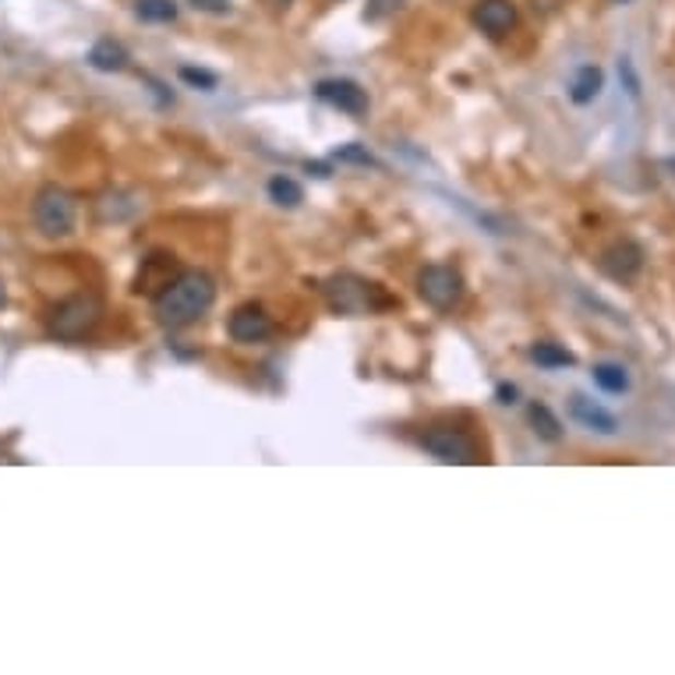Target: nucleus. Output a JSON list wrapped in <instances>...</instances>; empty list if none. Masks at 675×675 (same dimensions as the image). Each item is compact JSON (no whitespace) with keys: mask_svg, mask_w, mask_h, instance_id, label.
<instances>
[{"mask_svg":"<svg viewBox=\"0 0 675 675\" xmlns=\"http://www.w3.org/2000/svg\"><path fill=\"white\" fill-rule=\"evenodd\" d=\"M407 4V0H368V8H365V22H386V19H393V14Z\"/></svg>","mask_w":675,"mask_h":675,"instance_id":"obj_21","label":"nucleus"},{"mask_svg":"<svg viewBox=\"0 0 675 675\" xmlns=\"http://www.w3.org/2000/svg\"><path fill=\"white\" fill-rule=\"evenodd\" d=\"M517 396H520V389L513 382H499V389H495V400H499L502 407H513Z\"/></svg>","mask_w":675,"mask_h":675,"instance_id":"obj_24","label":"nucleus"},{"mask_svg":"<svg viewBox=\"0 0 675 675\" xmlns=\"http://www.w3.org/2000/svg\"><path fill=\"white\" fill-rule=\"evenodd\" d=\"M471 22H474V28L482 36L499 43V39H506L517 28L520 11H517L513 0H477L474 11H471Z\"/></svg>","mask_w":675,"mask_h":675,"instance_id":"obj_9","label":"nucleus"},{"mask_svg":"<svg viewBox=\"0 0 675 675\" xmlns=\"http://www.w3.org/2000/svg\"><path fill=\"white\" fill-rule=\"evenodd\" d=\"M8 308V287H4V280H0V311Z\"/></svg>","mask_w":675,"mask_h":675,"instance_id":"obj_26","label":"nucleus"},{"mask_svg":"<svg viewBox=\"0 0 675 675\" xmlns=\"http://www.w3.org/2000/svg\"><path fill=\"white\" fill-rule=\"evenodd\" d=\"M333 159H336V163H357V167H375V156L368 153L365 145H357V142L340 145L336 153H333Z\"/></svg>","mask_w":675,"mask_h":675,"instance_id":"obj_22","label":"nucleus"},{"mask_svg":"<svg viewBox=\"0 0 675 675\" xmlns=\"http://www.w3.org/2000/svg\"><path fill=\"white\" fill-rule=\"evenodd\" d=\"M265 194H269V202L280 205V209H301L305 202V188L294 181V177L287 174H273L265 181Z\"/></svg>","mask_w":675,"mask_h":675,"instance_id":"obj_18","label":"nucleus"},{"mask_svg":"<svg viewBox=\"0 0 675 675\" xmlns=\"http://www.w3.org/2000/svg\"><path fill=\"white\" fill-rule=\"evenodd\" d=\"M107 305L96 291H74L47 311V336L57 343H82L99 329Z\"/></svg>","mask_w":675,"mask_h":675,"instance_id":"obj_2","label":"nucleus"},{"mask_svg":"<svg viewBox=\"0 0 675 675\" xmlns=\"http://www.w3.org/2000/svg\"><path fill=\"white\" fill-rule=\"evenodd\" d=\"M213 305H216V280L205 269H181L153 297V319L163 329H188L199 319H205Z\"/></svg>","mask_w":675,"mask_h":675,"instance_id":"obj_1","label":"nucleus"},{"mask_svg":"<svg viewBox=\"0 0 675 675\" xmlns=\"http://www.w3.org/2000/svg\"><path fill=\"white\" fill-rule=\"evenodd\" d=\"M528 357H531L537 368H545V371H559V368H573V365H577V354L566 351L562 343H552V340L531 343Z\"/></svg>","mask_w":675,"mask_h":675,"instance_id":"obj_16","label":"nucleus"},{"mask_svg":"<svg viewBox=\"0 0 675 675\" xmlns=\"http://www.w3.org/2000/svg\"><path fill=\"white\" fill-rule=\"evenodd\" d=\"M591 379H594V386L602 389V393H608V396H623V393H629V386H633L626 365H619V362H597V365L591 368Z\"/></svg>","mask_w":675,"mask_h":675,"instance_id":"obj_17","label":"nucleus"},{"mask_svg":"<svg viewBox=\"0 0 675 675\" xmlns=\"http://www.w3.org/2000/svg\"><path fill=\"white\" fill-rule=\"evenodd\" d=\"M131 11H134V19L145 25H170L177 22V14H181L177 0H134Z\"/></svg>","mask_w":675,"mask_h":675,"instance_id":"obj_19","label":"nucleus"},{"mask_svg":"<svg viewBox=\"0 0 675 675\" xmlns=\"http://www.w3.org/2000/svg\"><path fill=\"white\" fill-rule=\"evenodd\" d=\"M528 422H531V431H534L542 442H548V446H559V442H562L566 428H562V422H559V414H555L548 403H537V400H534L531 407H528Z\"/></svg>","mask_w":675,"mask_h":675,"instance_id":"obj_15","label":"nucleus"},{"mask_svg":"<svg viewBox=\"0 0 675 675\" xmlns=\"http://www.w3.org/2000/svg\"><path fill=\"white\" fill-rule=\"evenodd\" d=\"M329 308H333L336 315H368V311H379L389 305V297L382 294L379 283H368L362 276L354 273H340L333 276L322 287Z\"/></svg>","mask_w":675,"mask_h":675,"instance_id":"obj_4","label":"nucleus"},{"mask_svg":"<svg viewBox=\"0 0 675 675\" xmlns=\"http://www.w3.org/2000/svg\"><path fill=\"white\" fill-rule=\"evenodd\" d=\"M569 417L580 425V428H588L594 435H615L619 431V422H615V414L605 411L602 403H594L588 396H569Z\"/></svg>","mask_w":675,"mask_h":675,"instance_id":"obj_12","label":"nucleus"},{"mask_svg":"<svg viewBox=\"0 0 675 675\" xmlns=\"http://www.w3.org/2000/svg\"><path fill=\"white\" fill-rule=\"evenodd\" d=\"M88 68L99 71V74H117V71H125L128 61H131V54L125 43H117L114 36H103L93 43V50H88Z\"/></svg>","mask_w":675,"mask_h":675,"instance_id":"obj_13","label":"nucleus"},{"mask_svg":"<svg viewBox=\"0 0 675 675\" xmlns=\"http://www.w3.org/2000/svg\"><path fill=\"white\" fill-rule=\"evenodd\" d=\"M619 79L626 85V93L633 96V99H640V74H637V68H633L629 57H619Z\"/></svg>","mask_w":675,"mask_h":675,"instance_id":"obj_23","label":"nucleus"},{"mask_svg":"<svg viewBox=\"0 0 675 675\" xmlns=\"http://www.w3.org/2000/svg\"><path fill=\"white\" fill-rule=\"evenodd\" d=\"M623 4H626V0H623Z\"/></svg>","mask_w":675,"mask_h":675,"instance_id":"obj_28","label":"nucleus"},{"mask_svg":"<svg viewBox=\"0 0 675 675\" xmlns=\"http://www.w3.org/2000/svg\"><path fill=\"white\" fill-rule=\"evenodd\" d=\"M33 223L43 237L64 241L79 227V199L61 185H43L33 199Z\"/></svg>","mask_w":675,"mask_h":675,"instance_id":"obj_3","label":"nucleus"},{"mask_svg":"<svg viewBox=\"0 0 675 675\" xmlns=\"http://www.w3.org/2000/svg\"><path fill=\"white\" fill-rule=\"evenodd\" d=\"M315 99H322L325 107H333L347 117H365L371 110L368 88H362L354 79H322L315 82Z\"/></svg>","mask_w":675,"mask_h":675,"instance_id":"obj_8","label":"nucleus"},{"mask_svg":"<svg viewBox=\"0 0 675 675\" xmlns=\"http://www.w3.org/2000/svg\"><path fill=\"white\" fill-rule=\"evenodd\" d=\"M181 82L191 85V88H199V93H213V88L220 85V74L216 71H209V68H194V64H185L181 71Z\"/></svg>","mask_w":675,"mask_h":675,"instance_id":"obj_20","label":"nucleus"},{"mask_svg":"<svg viewBox=\"0 0 675 675\" xmlns=\"http://www.w3.org/2000/svg\"><path fill=\"white\" fill-rule=\"evenodd\" d=\"M276 333V322L259 301H248V305H237L227 319V336L241 347H254V343H265L273 340Z\"/></svg>","mask_w":675,"mask_h":675,"instance_id":"obj_7","label":"nucleus"},{"mask_svg":"<svg viewBox=\"0 0 675 675\" xmlns=\"http://www.w3.org/2000/svg\"><path fill=\"white\" fill-rule=\"evenodd\" d=\"M181 273L177 269V259L167 251H153L149 259H142V269H139V276H134V294H149V297H156L167 283Z\"/></svg>","mask_w":675,"mask_h":675,"instance_id":"obj_11","label":"nucleus"},{"mask_svg":"<svg viewBox=\"0 0 675 675\" xmlns=\"http://www.w3.org/2000/svg\"><path fill=\"white\" fill-rule=\"evenodd\" d=\"M0 460H4V446H0Z\"/></svg>","mask_w":675,"mask_h":675,"instance_id":"obj_27","label":"nucleus"},{"mask_svg":"<svg viewBox=\"0 0 675 675\" xmlns=\"http://www.w3.org/2000/svg\"><path fill=\"white\" fill-rule=\"evenodd\" d=\"M191 8L194 11H209V14H223L230 4H227V0H191Z\"/></svg>","mask_w":675,"mask_h":675,"instance_id":"obj_25","label":"nucleus"},{"mask_svg":"<svg viewBox=\"0 0 675 675\" xmlns=\"http://www.w3.org/2000/svg\"><path fill=\"white\" fill-rule=\"evenodd\" d=\"M463 291H467L463 273L449 262H428L417 273V297L435 311H453L463 301Z\"/></svg>","mask_w":675,"mask_h":675,"instance_id":"obj_5","label":"nucleus"},{"mask_svg":"<svg viewBox=\"0 0 675 675\" xmlns=\"http://www.w3.org/2000/svg\"><path fill=\"white\" fill-rule=\"evenodd\" d=\"M605 88V71L597 64H580L573 71V79H569V99L577 103V107H591V103L602 96Z\"/></svg>","mask_w":675,"mask_h":675,"instance_id":"obj_14","label":"nucleus"},{"mask_svg":"<svg viewBox=\"0 0 675 675\" xmlns=\"http://www.w3.org/2000/svg\"><path fill=\"white\" fill-rule=\"evenodd\" d=\"M422 449L428 457H435L439 463H453V467H463V463H477L482 460V446L471 431H463L457 425H431L422 435Z\"/></svg>","mask_w":675,"mask_h":675,"instance_id":"obj_6","label":"nucleus"},{"mask_svg":"<svg viewBox=\"0 0 675 675\" xmlns=\"http://www.w3.org/2000/svg\"><path fill=\"white\" fill-rule=\"evenodd\" d=\"M643 248L637 241H615L597 254V269L615 283H633L643 273Z\"/></svg>","mask_w":675,"mask_h":675,"instance_id":"obj_10","label":"nucleus"}]
</instances>
